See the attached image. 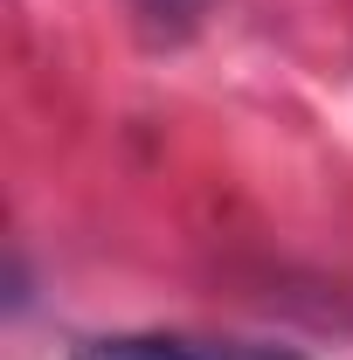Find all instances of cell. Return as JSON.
Segmentation results:
<instances>
[{"mask_svg":"<svg viewBox=\"0 0 353 360\" xmlns=\"http://www.w3.org/2000/svg\"><path fill=\"white\" fill-rule=\"evenodd\" d=\"M70 360H305L277 340H243V333H180V326H146V333H97L77 340Z\"/></svg>","mask_w":353,"mask_h":360,"instance_id":"cell-1","label":"cell"},{"mask_svg":"<svg viewBox=\"0 0 353 360\" xmlns=\"http://www.w3.org/2000/svg\"><path fill=\"white\" fill-rule=\"evenodd\" d=\"M139 14H146V28H160V35H187V28L208 14V0H139Z\"/></svg>","mask_w":353,"mask_h":360,"instance_id":"cell-2","label":"cell"}]
</instances>
